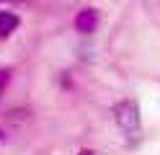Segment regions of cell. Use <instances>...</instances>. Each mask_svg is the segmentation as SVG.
<instances>
[{
  "label": "cell",
  "instance_id": "6da1fadb",
  "mask_svg": "<svg viewBox=\"0 0 160 155\" xmlns=\"http://www.w3.org/2000/svg\"><path fill=\"white\" fill-rule=\"evenodd\" d=\"M111 116L116 121V127L122 129L127 137H137L142 132V114H139L137 101L132 98H122L111 106Z\"/></svg>",
  "mask_w": 160,
  "mask_h": 155
},
{
  "label": "cell",
  "instance_id": "7a4b0ae2",
  "mask_svg": "<svg viewBox=\"0 0 160 155\" xmlns=\"http://www.w3.org/2000/svg\"><path fill=\"white\" fill-rule=\"evenodd\" d=\"M98 23H101V13H98V8H80L75 18H72V26L78 34H93V31H98Z\"/></svg>",
  "mask_w": 160,
  "mask_h": 155
},
{
  "label": "cell",
  "instance_id": "3957f363",
  "mask_svg": "<svg viewBox=\"0 0 160 155\" xmlns=\"http://www.w3.org/2000/svg\"><path fill=\"white\" fill-rule=\"evenodd\" d=\"M18 26H21V16L16 10H0V39H11Z\"/></svg>",
  "mask_w": 160,
  "mask_h": 155
},
{
  "label": "cell",
  "instance_id": "277c9868",
  "mask_svg": "<svg viewBox=\"0 0 160 155\" xmlns=\"http://www.w3.org/2000/svg\"><path fill=\"white\" fill-rule=\"evenodd\" d=\"M11 78H13V72H11V70H8V67H0V96H3V90L8 88Z\"/></svg>",
  "mask_w": 160,
  "mask_h": 155
},
{
  "label": "cell",
  "instance_id": "5b68a950",
  "mask_svg": "<svg viewBox=\"0 0 160 155\" xmlns=\"http://www.w3.org/2000/svg\"><path fill=\"white\" fill-rule=\"evenodd\" d=\"M78 155H98V152H96V150H80Z\"/></svg>",
  "mask_w": 160,
  "mask_h": 155
},
{
  "label": "cell",
  "instance_id": "8992f818",
  "mask_svg": "<svg viewBox=\"0 0 160 155\" xmlns=\"http://www.w3.org/2000/svg\"><path fill=\"white\" fill-rule=\"evenodd\" d=\"M0 142H5V132L3 129H0Z\"/></svg>",
  "mask_w": 160,
  "mask_h": 155
},
{
  "label": "cell",
  "instance_id": "52a82bcc",
  "mask_svg": "<svg viewBox=\"0 0 160 155\" xmlns=\"http://www.w3.org/2000/svg\"><path fill=\"white\" fill-rule=\"evenodd\" d=\"M0 3H11V0H0Z\"/></svg>",
  "mask_w": 160,
  "mask_h": 155
}]
</instances>
